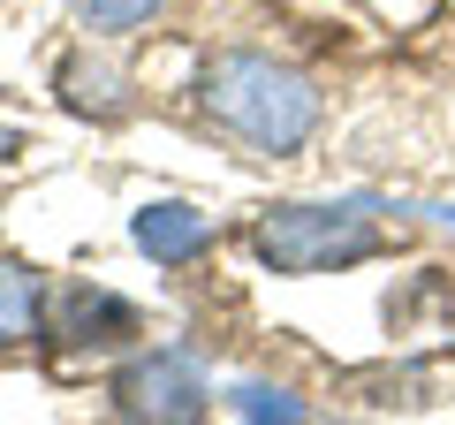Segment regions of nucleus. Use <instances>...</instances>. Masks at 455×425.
I'll return each instance as SVG.
<instances>
[{
    "instance_id": "obj_1",
    "label": "nucleus",
    "mask_w": 455,
    "mask_h": 425,
    "mask_svg": "<svg viewBox=\"0 0 455 425\" xmlns=\"http://www.w3.org/2000/svg\"><path fill=\"white\" fill-rule=\"evenodd\" d=\"M197 107H205V122L220 137H235V145L266 152V160H289V152L311 145V130H319V84L304 76V68L274 61V53H212L205 76H197Z\"/></svg>"
},
{
    "instance_id": "obj_2",
    "label": "nucleus",
    "mask_w": 455,
    "mask_h": 425,
    "mask_svg": "<svg viewBox=\"0 0 455 425\" xmlns=\"http://www.w3.org/2000/svg\"><path fill=\"white\" fill-rule=\"evenodd\" d=\"M251 251H259V266H274V274L311 281V274H349V266L379 259L387 236H379L372 212H357V205H274V212H259Z\"/></svg>"
},
{
    "instance_id": "obj_3",
    "label": "nucleus",
    "mask_w": 455,
    "mask_h": 425,
    "mask_svg": "<svg viewBox=\"0 0 455 425\" xmlns=\"http://www.w3.org/2000/svg\"><path fill=\"white\" fill-rule=\"evenodd\" d=\"M114 403H122L130 425H205L212 380L182 349H152V357H137L130 373L114 380Z\"/></svg>"
},
{
    "instance_id": "obj_4",
    "label": "nucleus",
    "mask_w": 455,
    "mask_h": 425,
    "mask_svg": "<svg viewBox=\"0 0 455 425\" xmlns=\"http://www.w3.org/2000/svg\"><path fill=\"white\" fill-rule=\"evenodd\" d=\"M130 244L145 251L152 266H190L212 251V221L197 205H182V197H160V205H145L130 221Z\"/></svg>"
},
{
    "instance_id": "obj_5",
    "label": "nucleus",
    "mask_w": 455,
    "mask_h": 425,
    "mask_svg": "<svg viewBox=\"0 0 455 425\" xmlns=\"http://www.w3.org/2000/svg\"><path fill=\"white\" fill-rule=\"evenodd\" d=\"M38 334H46V281L31 266L0 259V349L38 342Z\"/></svg>"
},
{
    "instance_id": "obj_6",
    "label": "nucleus",
    "mask_w": 455,
    "mask_h": 425,
    "mask_svg": "<svg viewBox=\"0 0 455 425\" xmlns=\"http://www.w3.org/2000/svg\"><path fill=\"white\" fill-rule=\"evenodd\" d=\"M68 16H76L92 38H130L137 23L160 16V0H68Z\"/></svg>"
},
{
    "instance_id": "obj_7",
    "label": "nucleus",
    "mask_w": 455,
    "mask_h": 425,
    "mask_svg": "<svg viewBox=\"0 0 455 425\" xmlns=\"http://www.w3.org/2000/svg\"><path fill=\"white\" fill-rule=\"evenodd\" d=\"M235 410H243V425H304V403L281 388H235Z\"/></svg>"
},
{
    "instance_id": "obj_8",
    "label": "nucleus",
    "mask_w": 455,
    "mask_h": 425,
    "mask_svg": "<svg viewBox=\"0 0 455 425\" xmlns=\"http://www.w3.org/2000/svg\"><path fill=\"white\" fill-rule=\"evenodd\" d=\"M16 152H23V137H16V130H8V122H0V167L16 160Z\"/></svg>"
}]
</instances>
